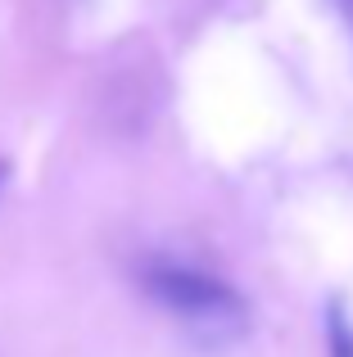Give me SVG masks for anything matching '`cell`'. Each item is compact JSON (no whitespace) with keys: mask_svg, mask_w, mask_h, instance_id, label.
Listing matches in <instances>:
<instances>
[{"mask_svg":"<svg viewBox=\"0 0 353 357\" xmlns=\"http://www.w3.org/2000/svg\"><path fill=\"white\" fill-rule=\"evenodd\" d=\"M5 176H9V167H5V158H0V185H5Z\"/></svg>","mask_w":353,"mask_h":357,"instance_id":"cell-4","label":"cell"},{"mask_svg":"<svg viewBox=\"0 0 353 357\" xmlns=\"http://www.w3.org/2000/svg\"><path fill=\"white\" fill-rule=\"evenodd\" d=\"M331 5L340 9V23H345V32H349V41H353V0H331Z\"/></svg>","mask_w":353,"mask_h":357,"instance_id":"cell-3","label":"cell"},{"mask_svg":"<svg viewBox=\"0 0 353 357\" xmlns=\"http://www.w3.org/2000/svg\"><path fill=\"white\" fill-rule=\"evenodd\" d=\"M326 340H331V357H353V326H349V317H345V307H340V303H331Z\"/></svg>","mask_w":353,"mask_h":357,"instance_id":"cell-2","label":"cell"},{"mask_svg":"<svg viewBox=\"0 0 353 357\" xmlns=\"http://www.w3.org/2000/svg\"><path fill=\"white\" fill-rule=\"evenodd\" d=\"M145 289L159 298L163 307L181 326H190L200 340L209 344H231L249 326V307L227 280L209 276L186 262H150L145 271Z\"/></svg>","mask_w":353,"mask_h":357,"instance_id":"cell-1","label":"cell"}]
</instances>
